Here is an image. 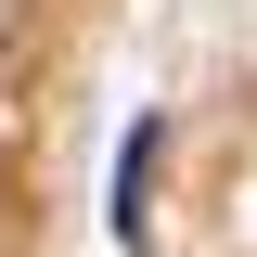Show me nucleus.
I'll return each mask as SVG.
<instances>
[{"label": "nucleus", "mask_w": 257, "mask_h": 257, "mask_svg": "<svg viewBox=\"0 0 257 257\" xmlns=\"http://www.w3.org/2000/svg\"><path fill=\"white\" fill-rule=\"evenodd\" d=\"M142 193H155V116L128 128V155H116V219L128 231H142Z\"/></svg>", "instance_id": "obj_1"}]
</instances>
